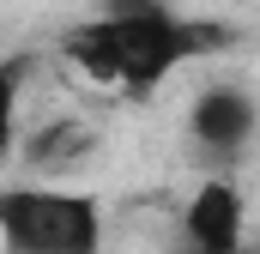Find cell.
I'll list each match as a JSON object with an SVG mask.
<instances>
[{
	"mask_svg": "<svg viewBox=\"0 0 260 254\" xmlns=\"http://www.w3.org/2000/svg\"><path fill=\"white\" fill-rule=\"evenodd\" d=\"M224 49L218 24L182 18L164 0H109L97 18L73 24L61 37V55L91 85H109L121 97H151L170 73H182L188 61Z\"/></svg>",
	"mask_w": 260,
	"mask_h": 254,
	"instance_id": "obj_1",
	"label": "cell"
},
{
	"mask_svg": "<svg viewBox=\"0 0 260 254\" xmlns=\"http://www.w3.org/2000/svg\"><path fill=\"white\" fill-rule=\"evenodd\" d=\"M0 254H103L97 194L67 182H6L0 188Z\"/></svg>",
	"mask_w": 260,
	"mask_h": 254,
	"instance_id": "obj_2",
	"label": "cell"
},
{
	"mask_svg": "<svg viewBox=\"0 0 260 254\" xmlns=\"http://www.w3.org/2000/svg\"><path fill=\"white\" fill-rule=\"evenodd\" d=\"M260 139V103L248 85H206L188 103V157L200 164V176H236L248 145Z\"/></svg>",
	"mask_w": 260,
	"mask_h": 254,
	"instance_id": "obj_3",
	"label": "cell"
},
{
	"mask_svg": "<svg viewBox=\"0 0 260 254\" xmlns=\"http://www.w3.org/2000/svg\"><path fill=\"white\" fill-rule=\"evenodd\" d=\"M248 200L236 176H206L182 206V248H242Z\"/></svg>",
	"mask_w": 260,
	"mask_h": 254,
	"instance_id": "obj_4",
	"label": "cell"
},
{
	"mask_svg": "<svg viewBox=\"0 0 260 254\" xmlns=\"http://www.w3.org/2000/svg\"><path fill=\"white\" fill-rule=\"evenodd\" d=\"M18 151H24V164H30L37 176H43V170H49V176H67V170H79V164L97 151V127H85L79 115H61V121H43Z\"/></svg>",
	"mask_w": 260,
	"mask_h": 254,
	"instance_id": "obj_5",
	"label": "cell"
},
{
	"mask_svg": "<svg viewBox=\"0 0 260 254\" xmlns=\"http://www.w3.org/2000/svg\"><path fill=\"white\" fill-rule=\"evenodd\" d=\"M30 55H0V164L18 151V103H24Z\"/></svg>",
	"mask_w": 260,
	"mask_h": 254,
	"instance_id": "obj_6",
	"label": "cell"
},
{
	"mask_svg": "<svg viewBox=\"0 0 260 254\" xmlns=\"http://www.w3.org/2000/svg\"><path fill=\"white\" fill-rule=\"evenodd\" d=\"M182 254H254V248L242 242V248H182Z\"/></svg>",
	"mask_w": 260,
	"mask_h": 254,
	"instance_id": "obj_7",
	"label": "cell"
}]
</instances>
